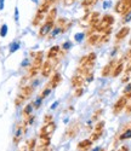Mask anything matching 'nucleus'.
<instances>
[{"label":"nucleus","mask_w":131,"mask_h":151,"mask_svg":"<svg viewBox=\"0 0 131 151\" xmlns=\"http://www.w3.org/2000/svg\"><path fill=\"white\" fill-rule=\"evenodd\" d=\"M43 56H44V53L41 52V51H39L35 54L34 60H33V64L29 68V74H28L29 78H34L38 74V71L41 69V65H43V63H44V62H43Z\"/></svg>","instance_id":"f257e3e1"},{"label":"nucleus","mask_w":131,"mask_h":151,"mask_svg":"<svg viewBox=\"0 0 131 151\" xmlns=\"http://www.w3.org/2000/svg\"><path fill=\"white\" fill-rule=\"evenodd\" d=\"M32 93H33V86H24L22 88V91H21V93L17 95V98L15 100V104L17 106L22 105L23 103H24V100L28 99L30 95H32Z\"/></svg>","instance_id":"f03ea898"},{"label":"nucleus","mask_w":131,"mask_h":151,"mask_svg":"<svg viewBox=\"0 0 131 151\" xmlns=\"http://www.w3.org/2000/svg\"><path fill=\"white\" fill-rule=\"evenodd\" d=\"M53 27H55V22H53V21H46V19H45L44 24L40 27L39 38H44V36H46V35H49V34L51 33V30L53 29Z\"/></svg>","instance_id":"7ed1b4c3"},{"label":"nucleus","mask_w":131,"mask_h":151,"mask_svg":"<svg viewBox=\"0 0 131 151\" xmlns=\"http://www.w3.org/2000/svg\"><path fill=\"white\" fill-rule=\"evenodd\" d=\"M126 105H128V98L125 97V95H123V97H120L115 102V104L113 105V114H115V115L120 114L124 109H125Z\"/></svg>","instance_id":"20e7f679"},{"label":"nucleus","mask_w":131,"mask_h":151,"mask_svg":"<svg viewBox=\"0 0 131 151\" xmlns=\"http://www.w3.org/2000/svg\"><path fill=\"white\" fill-rule=\"evenodd\" d=\"M56 129V125L51 121L49 123H45V126L41 128V131H40V138H50V135L51 133Z\"/></svg>","instance_id":"39448f33"},{"label":"nucleus","mask_w":131,"mask_h":151,"mask_svg":"<svg viewBox=\"0 0 131 151\" xmlns=\"http://www.w3.org/2000/svg\"><path fill=\"white\" fill-rule=\"evenodd\" d=\"M53 69V64L51 63V60L50 59H47L45 63H43V65H41V75H43L44 78H49L50 76V74Z\"/></svg>","instance_id":"423d86ee"},{"label":"nucleus","mask_w":131,"mask_h":151,"mask_svg":"<svg viewBox=\"0 0 131 151\" xmlns=\"http://www.w3.org/2000/svg\"><path fill=\"white\" fill-rule=\"evenodd\" d=\"M115 64H116V62H115V60H111V62H109V63H108L105 68H103L102 71H101L102 78H107V76H109V75L112 74V71H113V69H114Z\"/></svg>","instance_id":"0eeeda50"},{"label":"nucleus","mask_w":131,"mask_h":151,"mask_svg":"<svg viewBox=\"0 0 131 151\" xmlns=\"http://www.w3.org/2000/svg\"><path fill=\"white\" fill-rule=\"evenodd\" d=\"M51 5H52V3L50 1V0H43V3L40 4V6L38 8V10H37V12H40V13H46L49 12V10L51 9Z\"/></svg>","instance_id":"6e6552de"},{"label":"nucleus","mask_w":131,"mask_h":151,"mask_svg":"<svg viewBox=\"0 0 131 151\" xmlns=\"http://www.w3.org/2000/svg\"><path fill=\"white\" fill-rule=\"evenodd\" d=\"M123 70H124V63H123V59H120V60L116 62V64H115V67H114V69H113L111 75L113 78H116V76H119V75L123 73Z\"/></svg>","instance_id":"1a4fd4ad"},{"label":"nucleus","mask_w":131,"mask_h":151,"mask_svg":"<svg viewBox=\"0 0 131 151\" xmlns=\"http://www.w3.org/2000/svg\"><path fill=\"white\" fill-rule=\"evenodd\" d=\"M84 81H85V78L82 76V75L77 74V75H74V76L72 78V85H73V87L78 88V87H81V86H82Z\"/></svg>","instance_id":"9d476101"},{"label":"nucleus","mask_w":131,"mask_h":151,"mask_svg":"<svg viewBox=\"0 0 131 151\" xmlns=\"http://www.w3.org/2000/svg\"><path fill=\"white\" fill-rule=\"evenodd\" d=\"M129 33H130V28H129V27H123V28L118 33H116V35H115L116 41H120L123 39H125L129 35Z\"/></svg>","instance_id":"9b49d317"},{"label":"nucleus","mask_w":131,"mask_h":151,"mask_svg":"<svg viewBox=\"0 0 131 151\" xmlns=\"http://www.w3.org/2000/svg\"><path fill=\"white\" fill-rule=\"evenodd\" d=\"M61 80H62L61 75H60L58 73H56V74H55L51 78V80H50V82H49V85H47V86H49V87L51 88V90H52V88H55V87H57V86H58V84L61 82Z\"/></svg>","instance_id":"f8f14e48"},{"label":"nucleus","mask_w":131,"mask_h":151,"mask_svg":"<svg viewBox=\"0 0 131 151\" xmlns=\"http://www.w3.org/2000/svg\"><path fill=\"white\" fill-rule=\"evenodd\" d=\"M60 51H61L60 46H52L51 49L49 50V52H47V59H55L58 56Z\"/></svg>","instance_id":"ddd939ff"},{"label":"nucleus","mask_w":131,"mask_h":151,"mask_svg":"<svg viewBox=\"0 0 131 151\" xmlns=\"http://www.w3.org/2000/svg\"><path fill=\"white\" fill-rule=\"evenodd\" d=\"M45 17H46V15H45V13H40V12H37V13H35V16H34V18H33V22H32V24H33L34 27L39 25V24L41 23V21H43V19H45Z\"/></svg>","instance_id":"4468645a"},{"label":"nucleus","mask_w":131,"mask_h":151,"mask_svg":"<svg viewBox=\"0 0 131 151\" xmlns=\"http://www.w3.org/2000/svg\"><path fill=\"white\" fill-rule=\"evenodd\" d=\"M98 40H100V35L98 34H91V35H89L87 38V44L90 45V46H94V45H97L98 44Z\"/></svg>","instance_id":"2eb2a0df"},{"label":"nucleus","mask_w":131,"mask_h":151,"mask_svg":"<svg viewBox=\"0 0 131 151\" xmlns=\"http://www.w3.org/2000/svg\"><path fill=\"white\" fill-rule=\"evenodd\" d=\"M78 131H79V125H78V123H75V125L69 126V128H68V131H67V135L68 137H73V135H75L78 133Z\"/></svg>","instance_id":"dca6fc26"},{"label":"nucleus","mask_w":131,"mask_h":151,"mask_svg":"<svg viewBox=\"0 0 131 151\" xmlns=\"http://www.w3.org/2000/svg\"><path fill=\"white\" fill-rule=\"evenodd\" d=\"M97 1H98V0H82L81 6H82V8H85V9H90L91 6L97 4Z\"/></svg>","instance_id":"f3484780"},{"label":"nucleus","mask_w":131,"mask_h":151,"mask_svg":"<svg viewBox=\"0 0 131 151\" xmlns=\"http://www.w3.org/2000/svg\"><path fill=\"white\" fill-rule=\"evenodd\" d=\"M91 144H92V141H91L90 139H86V140L80 141L79 145H78V148H79V149H85V150H87L89 148H90Z\"/></svg>","instance_id":"a211bd4d"},{"label":"nucleus","mask_w":131,"mask_h":151,"mask_svg":"<svg viewBox=\"0 0 131 151\" xmlns=\"http://www.w3.org/2000/svg\"><path fill=\"white\" fill-rule=\"evenodd\" d=\"M102 132L103 131H95V129H94V132H92V134L90 137V140L91 141H96L97 139H100L101 135H102Z\"/></svg>","instance_id":"6ab92c4d"},{"label":"nucleus","mask_w":131,"mask_h":151,"mask_svg":"<svg viewBox=\"0 0 131 151\" xmlns=\"http://www.w3.org/2000/svg\"><path fill=\"white\" fill-rule=\"evenodd\" d=\"M32 110H33V104H29V105H27V106L24 108V110H23V116H24V119L29 117V116L32 115Z\"/></svg>","instance_id":"aec40b11"},{"label":"nucleus","mask_w":131,"mask_h":151,"mask_svg":"<svg viewBox=\"0 0 131 151\" xmlns=\"http://www.w3.org/2000/svg\"><path fill=\"white\" fill-rule=\"evenodd\" d=\"M129 138H131V128L130 129H128V131H125L121 135H120V139L121 140H124V139H129Z\"/></svg>","instance_id":"412c9836"},{"label":"nucleus","mask_w":131,"mask_h":151,"mask_svg":"<svg viewBox=\"0 0 131 151\" xmlns=\"http://www.w3.org/2000/svg\"><path fill=\"white\" fill-rule=\"evenodd\" d=\"M103 127H105V121H100L97 122V125L94 127L95 131H103Z\"/></svg>","instance_id":"4be33fe9"},{"label":"nucleus","mask_w":131,"mask_h":151,"mask_svg":"<svg viewBox=\"0 0 131 151\" xmlns=\"http://www.w3.org/2000/svg\"><path fill=\"white\" fill-rule=\"evenodd\" d=\"M114 11L120 15V11H121V0H118V1H116V4L114 5Z\"/></svg>","instance_id":"5701e85b"},{"label":"nucleus","mask_w":131,"mask_h":151,"mask_svg":"<svg viewBox=\"0 0 131 151\" xmlns=\"http://www.w3.org/2000/svg\"><path fill=\"white\" fill-rule=\"evenodd\" d=\"M50 92H51V88H50L49 86H46V88L43 91V93L40 94V98H41V99H44V98L46 97V95H49V93H50Z\"/></svg>","instance_id":"b1692460"},{"label":"nucleus","mask_w":131,"mask_h":151,"mask_svg":"<svg viewBox=\"0 0 131 151\" xmlns=\"http://www.w3.org/2000/svg\"><path fill=\"white\" fill-rule=\"evenodd\" d=\"M92 79H94V73L90 70L86 75H85V80L87 81V82H90V81H92Z\"/></svg>","instance_id":"393cba45"},{"label":"nucleus","mask_w":131,"mask_h":151,"mask_svg":"<svg viewBox=\"0 0 131 151\" xmlns=\"http://www.w3.org/2000/svg\"><path fill=\"white\" fill-rule=\"evenodd\" d=\"M130 19H131V10H130L128 13H125V15L123 16V22H129Z\"/></svg>","instance_id":"a878e982"},{"label":"nucleus","mask_w":131,"mask_h":151,"mask_svg":"<svg viewBox=\"0 0 131 151\" xmlns=\"http://www.w3.org/2000/svg\"><path fill=\"white\" fill-rule=\"evenodd\" d=\"M103 113V110H102V109H98V110L97 111H95V114L92 115V120H97L98 117H100V115Z\"/></svg>","instance_id":"bb28decb"},{"label":"nucleus","mask_w":131,"mask_h":151,"mask_svg":"<svg viewBox=\"0 0 131 151\" xmlns=\"http://www.w3.org/2000/svg\"><path fill=\"white\" fill-rule=\"evenodd\" d=\"M82 92H84V88H82V87H78L77 90H75V92H74L75 97H80V95L82 94Z\"/></svg>","instance_id":"cd10ccee"},{"label":"nucleus","mask_w":131,"mask_h":151,"mask_svg":"<svg viewBox=\"0 0 131 151\" xmlns=\"http://www.w3.org/2000/svg\"><path fill=\"white\" fill-rule=\"evenodd\" d=\"M41 100H43V99H41L40 97H39V98H37V100L33 103V108H39V106H40V104H41Z\"/></svg>","instance_id":"c85d7f7f"},{"label":"nucleus","mask_w":131,"mask_h":151,"mask_svg":"<svg viewBox=\"0 0 131 151\" xmlns=\"http://www.w3.org/2000/svg\"><path fill=\"white\" fill-rule=\"evenodd\" d=\"M6 33H8V27H6V25H3V27H1V32H0V35H1V36H5Z\"/></svg>","instance_id":"c756f323"},{"label":"nucleus","mask_w":131,"mask_h":151,"mask_svg":"<svg viewBox=\"0 0 131 151\" xmlns=\"http://www.w3.org/2000/svg\"><path fill=\"white\" fill-rule=\"evenodd\" d=\"M52 121V116L51 115H46L45 117H44V122L45 123H49V122H51Z\"/></svg>","instance_id":"7c9ffc66"},{"label":"nucleus","mask_w":131,"mask_h":151,"mask_svg":"<svg viewBox=\"0 0 131 151\" xmlns=\"http://www.w3.org/2000/svg\"><path fill=\"white\" fill-rule=\"evenodd\" d=\"M75 3V0H64V6H71V5H73Z\"/></svg>","instance_id":"2f4dec72"},{"label":"nucleus","mask_w":131,"mask_h":151,"mask_svg":"<svg viewBox=\"0 0 131 151\" xmlns=\"http://www.w3.org/2000/svg\"><path fill=\"white\" fill-rule=\"evenodd\" d=\"M81 38H84V33H81V34H77L75 35V39H77V41H80Z\"/></svg>","instance_id":"473e14b6"},{"label":"nucleus","mask_w":131,"mask_h":151,"mask_svg":"<svg viewBox=\"0 0 131 151\" xmlns=\"http://www.w3.org/2000/svg\"><path fill=\"white\" fill-rule=\"evenodd\" d=\"M18 49V44H13L12 46H11V52H13V51H16Z\"/></svg>","instance_id":"72a5a7b5"},{"label":"nucleus","mask_w":131,"mask_h":151,"mask_svg":"<svg viewBox=\"0 0 131 151\" xmlns=\"http://www.w3.org/2000/svg\"><path fill=\"white\" fill-rule=\"evenodd\" d=\"M71 47V43H66V44H63V50H68Z\"/></svg>","instance_id":"f704fd0d"},{"label":"nucleus","mask_w":131,"mask_h":151,"mask_svg":"<svg viewBox=\"0 0 131 151\" xmlns=\"http://www.w3.org/2000/svg\"><path fill=\"white\" fill-rule=\"evenodd\" d=\"M125 110H126V113H128V114H131V104L125 106Z\"/></svg>","instance_id":"c9c22d12"},{"label":"nucleus","mask_w":131,"mask_h":151,"mask_svg":"<svg viewBox=\"0 0 131 151\" xmlns=\"http://www.w3.org/2000/svg\"><path fill=\"white\" fill-rule=\"evenodd\" d=\"M126 57H128V59H130V58H131V49H130V50H129V52L126 53Z\"/></svg>","instance_id":"e433bc0d"},{"label":"nucleus","mask_w":131,"mask_h":151,"mask_svg":"<svg viewBox=\"0 0 131 151\" xmlns=\"http://www.w3.org/2000/svg\"><path fill=\"white\" fill-rule=\"evenodd\" d=\"M128 150H129V149H128V146H123V148L119 150V151H128Z\"/></svg>","instance_id":"4c0bfd02"},{"label":"nucleus","mask_w":131,"mask_h":151,"mask_svg":"<svg viewBox=\"0 0 131 151\" xmlns=\"http://www.w3.org/2000/svg\"><path fill=\"white\" fill-rule=\"evenodd\" d=\"M50 1H51V3H52V4H53V3H55V1H56V0H50Z\"/></svg>","instance_id":"58836bf2"},{"label":"nucleus","mask_w":131,"mask_h":151,"mask_svg":"<svg viewBox=\"0 0 131 151\" xmlns=\"http://www.w3.org/2000/svg\"><path fill=\"white\" fill-rule=\"evenodd\" d=\"M130 45H131V40H130Z\"/></svg>","instance_id":"ea45409f"}]
</instances>
